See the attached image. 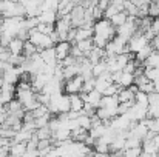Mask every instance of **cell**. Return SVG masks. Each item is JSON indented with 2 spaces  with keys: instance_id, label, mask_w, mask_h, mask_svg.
<instances>
[{
  "instance_id": "1",
  "label": "cell",
  "mask_w": 159,
  "mask_h": 157,
  "mask_svg": "<svg viewBox=\"0 0 159 157\" xmlns=\"http://www.w3.org/2000/svg\"><path fill=\"white\" fill-rule=\"evenodd\" d=\"M94 36H99V37L105 39L107 42H111L117 36V28L113 26V23L108 19L98 20L94 23Z\"/></svg>"
},
{
  "instance_id": "2",
  "label": "cell",
  "mask_w": 159,
  "mask_h": 157,
  "mask_svg": "<svg viewBox=\"0 0 159 157\" xmlns=\"http://www.w3.org/2000/svg\"><path fill=\"white\" fill-rule=\"evenodd\" d=\"M30 40L39 48V52L42 51V50H47V48H54V43H53V40H51V37L47 36V34L39 33L37 29H31L30 31Z\"/></svg>"
},
{
  "instance_id": "3",
  "label": "cell",
  "mask_w": 159,
  "mask_h": 157,
  "mask_svg": "<svg viewBox=\"0 0 159 157\" xmlns=\"http://www.w3.org/2000/svg\"><path fill=\"white\" fill-rule=\"evenodd\" d=\"M84 77L82 76H76L73 79H68L65 80L63 83V93L68 94V96H73V94H80L82 93V88H84Z\"/></svg>"
},
{
  "instance_id": "4",
  "label": "cell",
  "mask_w": 159,
  "mask_h": 157,
  "mask_svg": "<svg viewBox=\"0 0 159 157\" xmlns=\"http://www.w3.org/2000/svg\"><path fill=\"white\" fill-rule=\"evenodd\" d=\"M148 43H150L148 39L138 31V33L128 40V50H130V52H138V51H141L144 46H147Z\"/></svg>"
},
{
  "instance_id": "5",
  "label": "cell",
  "mask_w": 159,
  "mask_h": 157,
  "mask_svg": "<svg viewBox=\"0 0 159 157\" xmlns=\"http://www.w3.org/2000/svg\"><path fill=\"white\" fill-rule=\"evenodd\" d=\"M71 25L73 28H79L82 25H85V8L80 5H76L71 11Z\"/></svg>"
},
{
  "instance_id": "6",
  "label": "cell",
  "mask_w": 159,
  "mask_h": 157,
  "mask_svg": "<svg viewBox=\"0 0 159 157\" xmlns=\"http://www.w3.org/2000/svg\"><path fill=\"white\" fill-rule=\"evenodd\" d=\"M71 50H73V43H71V42H59V43L54 46L57 60L62 62V60H65L68 55H71Z\"/></svg>"
},
{
  "instance_id": "7",
  "label": "cell",
  "mask_w": 159,
  "mask_h": 157,
  "mask_svg": "<svg viewBox=\"0 0 159 157\" xmlns=\"http://www.w3.org/2000/svg\"><path fill=\"white\" fill-rule=\"evenodd\" d=\"M94 36V25H82L79 28H76V42L80 40H87V39H93Z\"/></svg>"
},
{
  "instance_id": "8",
  "label": "cell",
  "mask_w": 159,
  "mask_h": 157,
  "mask_svg": "<svg viewBox=\"0 0 159 157\" xmlns=\"http://www.w3.org/2000/svg\"><path fill=\"white\" fill-rule=\"evenodd\" d=\"M3 80H5L6 83L17 85L19 80H20V71H19V68H17V66H12V68H9L8 71H5V72H3Z\"/></svg>"
},
{
  "instance_id": "9",
  "label": "cell",
  "mask_w": 159,
  "mask_h": 157,
  "mask_svg": "<svg viewBox=\"0 0 159 157\" xmlns=\"http://www.w3.org/2000/svg\"><path fill=\"white\" fill-rule=\"evenodd\" d=\"M39 54H40V57L43 59V62H45L47 65L56 66V65L59 63V60H57V57H56V51H54V48H47V50H42Z\"/></svg>"
},
{
  "instance_id": "10",
  "label": "cell",
  "mask_w": 159,
  "mask_h": 157,
  "mask_svg": "<svg viewBox=\"0 0 159 157\" xmlns=\"http://www.w3.org/2000/svg\"><path fill=\"white\" fill-rule=\"evenodd\" d=\"M23 46H25V42L20 40L19 37H14V39L9 42L8 50H9L11 54H14V55H23Z\"/></svg>"
},
{
  "instance_id": "11",
  "label": "cell",
  "mask_w": 159,
  "mask_h": 157,
  "mask_svg": "<svg viewBox=\"0 0 159 157\" xmlns=\"http://www.w3.org/2000/svg\"><path fill=\"white\" fill-rule=\"evenodd\" d=\"M136 93L131 91L130 88H120V91L117 93V100L119 103H128V102H136L134 100Z\"/></svg>"
},
{
  "instance_id": "12",
  "label": "cell",
  "mask_w": 159,
  "mask_h": 157,
  "mask_svg": "<svg viewBox=\"0 0 159 157\" xmlns=\"http://www.w3.org/2000/svg\"><path fill=\"white\" fill-rule=\"evenodd\" d=\"M57 19H59L57 11H42L39 15L40 23H48V25H56Z\"/></svg>"
},
{
  "instance_id": "13",
  "label": "cell",
  "mask_w": 159,
  "mask_h": 157,
  "mask_svg": "<svg viewBox=\"0 0 159 157\" xmlns=\"http://www.w3.org/2000/svg\"><path fill=\"white\" fill-rule=\"evenodd\" d=\"M28 151V143L26 142H19L9 148V154L12 157H23Z\"/></svg>"
},
{
  "instance_id": "14",
  "label": "cell",
  "mask_w": 159,
  "mask_h": 157,
  "mask_svg": "<svg viewBox=\"0 0 159 157\" xmlns=\"http://www.w3.org/2000/svg\"><path fill=\"white\" fill-rule=\"evenodd\" d=\"M101 99H102V93H99L98 89H93V91L87 93V97H85V103H90V105H93L94 108H99Z\"/></svg>"
},
{
  "instance_id": "15",
  "label": "cell",
  "mask_w": 159,
  "mask_h": 157,
  "mask_svg": "<svg viewBox=\"0 0 159 157\" xmlns=\"http://www.w3.org/2000/svg\"><path fill=\"white\" fill-rule=\"evenodd\" d=\"M88 136H90V133L87 129L80 128V126L71 131V140L73 142H85L88 139Z\"/></svg>"
},
{
  "instance_id": "16",
  "label": "cell",
  "mask_w": 159,
  "mask_h": 157,
  "mask_svg": "<svg viewBox=\"0 0 159 157\" xmlns=\"http://www.w3.org/2000/svg\"><path fill=\"white\" fill-rule=\"evenodd\" d=\"M70 102H71V111H76V112H82L85 102L82 100V97L79 94H73L70 96Z\"/></svg>"
},
{
  "instance_id": "17",
  "label": "cell",
  "mask_w": 159,
  "mask_h": 157,
  "mask_svg": "<svg viewBox=\"0 0 159 157\" xmlns=\"http://www.w3.org/2000/svg\"><path fill=\"white\" fill-rule=\"evenodd\" d=\"M127 20H128V14H127L125 11H120V12L114 14V15L110 19V22H111L113 26H116V28H119V26H122L124 23H127Z\"/></svg>"
},
{
  "instance_id": "18",
  "label": "cell",
  "mask_w": 159,
  "mask_h": 157,
  "mask_svg": "<svg viewBox=\"0 0 159 157\" xmlns=\"http://www.w3.org/2000/svg\"><path fill=\"white\" fill-rule=\"evenodd\" d=\"M134 83V74H130V72H125V71H122V74H120V79H119V86L120 88H128V86H131Z\"/></svg>"
},
{
  "instance_id": "19",
  "label": "cell",
  "mask_w": 159,
  "mask_h": 157,
  "mask_svg": "<svg viewBox=\"0 0 159 157\" xmlns=\"http://www.w3.org/2000/svg\"><path fill=\"white\" fill-rule=\"evenodd\" d=\"M107 129H108V126H105L104 123L102 125H98V126H91L90 128V137H93V139H101V137H104L105 136V133H107Z\"/></svg>"
},
{
  "instance_id": "20",
  "label": "cell",
  "mask_w": 159,
  "mask_h": 157,
  "mask_svg": "<svg viewBox=\"0 0 159 157\" xmlns=\"http://www.w3.org/2000/svg\"><path fill=\"white\" fill-rule=\"evenodd\" d=\"M73 45H76L80 51L84 52L85 55L88 54V52L91 51V50H94V42H93V39H87V40H80V42H76V43H73Z\"/></svg>"
},
{
  "instance_id": "21",
  "label": "cell",
  "mask_w": 159,
  "mask_h": 157,
  "mask_svg": "<svg viewBox=\"0 0 159 157\" xmlns=\"http://www.w3.org/2000/svg\"><path fill=\"white\" fill-rule=\"evenodd\" d=\"M36 54H39V48H37L31 40H26V42H25V46H23V55H25L26 59H31V57H34Z\"/></svg>"
},
{
  "instance_id": "22",
  "label": "cell",
  "mask_w": 159,
  "mask_h": 157,
  "mask_svg": "<svg viewBox=\"0 0 159 157\" xmlns=\"http://www.w3.org/2000/svg\"><path fill=\"white\" fill-rule=\"evenodd\" d=\"M153 51H155V50H153V48H152V45L148 43V45H147V46H144L141 51L136 52V60H139L141 63H144V62H145V60H147V59L152 55V52H153Z\"/></svg>"
},
{
  "instance_id": "23",
  "label": "cell",
  "mask_w": 159,
  "mask_h": 157,
  "mask_svg": "<svg viewBox=\"0 0 159 157\" xmlns=\"http://www.w3.org/2000/svg\"><path fill=\"white\" fill-rule=\"evenodd\" d=\"M108 71V65H107V59L104 60H101L99 63H96V65H93V76L94 77H99V76H102L104 72Z\"/></svg>"
},
{
  "instance_id": "24",
  "label": "cell",
  "mask_w": 159,
  "mask_h": 157,
  "mask_svg": "<svg viewBox=\"0 0 159 157\" xmlns=\"http://www.w3.org/2000/svg\"><path fill=\"white\" fill-rule=\"evenodd\" d=\"M60 5V0H42L40 9L42 11H57Z\"/></svg>"
},
{
  "instance_id": "25",
  "label": "cell",
  "mask_w": 159,
  "mask_h": 157,
  "mask_svg": "<svg viewBox=\"0 0 159 157\" xmlns=\"http://www.w3.org/2000/svg\"><path fill=\"white\" fill-rule=\"evenodd\" d=\"M145 126L148 128V131L152 133H159V117H153V119H144Z\"/></svg>"
},
{
  "instance_id": "26",
  "label": "cell",
  "mask_w": 159,
  "mask_h": 157,
  "mask_svg": "<svg viewBox=\"0 0 159 157\" xmlns=\"http://www.w3.org/2000/svg\"><path fill=\"white\" fill-rule=\"evenodd\" d=\"M36 134H37L39 140H48V139H51V137H53V131H51V128H50V126L39 128V129L36 131Z\"/></svg>"
},
{
  "instance_id": "27",
  "label": "cell",
  "mask_w": 159,
  "mask_h": 157,
  "mask_svg": "<svg viewBox=\"0 0 159 157\" xmlns=\"http://www.w3.org/2000/svg\"><path fill=\"white\" fill-rule=\"evenodd\" d=\"M134 100H136V103H138V105H142V106H150V103H148V94H145V93H142V91H138V93H136Z\"/></svg>"
},
{
  "instance_id": "28",
  "label": "cell",
  "mask_w": 159,
  "mask_h": 157,
  "mask_svg": "<svg viewBox=\"0 0 159 157\" xmlns=\"http://www.w3.org/2000/svg\"><path fill=\"white\" fill-rule=\"evenodd\" d=\"M77 122H79V126H80V128H84V129L90 131V128H91V117H90V116L82 114V116L77 119Z\"/></svg>"
},
{
  "instance_id": "29",
  "label": "cell",
  "mask_w": 159,
  "mask_h": 157,
  "mask_svg": "<svg viewBox=\"0 0 159 157\" xmlns=\"http://www.w3.org/2000/svg\"><path fill=\"white\" fill-rule=\"evenodd\" d=\"M148 17H150V19L159 17V2L152 0V3L148 5Z\"/></svg>"
},
{
  "instance_id": "30",
  "label": "cell",
  "mask_w": 159,
  "mask_h": 157,
  "mask_svg": "<svg viewBox=\"0 0 159 157\" xmlns=\"http://www.w3.org/2000/svg\"><path fill=\"white\" fill-rule=\"evenodd\" d=\"M39 23H40V20H39V17H25V26L31 31V29H36L37 26H39Z\"/></svg>"
},
{
  "instance_id": "31",
  "label": "cell",
  "mask_w": 159,
  "mask_h": 157,
  "mask_svg": "<svg viewBox=\"0 0 159 157\" xmlns=\"http://www.w3.org/2000/svg\"><path fill=\"white\" fill-rule=\"evenodd\" d=\"M39 33H42V34H47V36H50L51 33H54V25H48V23H39V26L36 28Z\"/></svg>"
},
{
  "instance_id": "32",
  "label": "cell",
  "mask_w": 159,
  "mask_h": 157,
  "mask_svg": "<svg viewBox=\"0 0 159 157\" xmlns=\"http://www.w3.org/2000/svg\"><path fill=\"white\" fill-rule=\"evenodd\" d=\"M120 91V86L117 83H111L105 91L102 93V96H117V93Z\"/></svg>"
},
{
  "instance_id": "33",
  "label": "cell",
  "mask_w": 159,
  "mask_h": 157,
  "mask_svg": "<svg viewBox=\"0 0 159 157\" xmlns=\"http://www.w3.org/2000/svg\"><path fill=\"white\" fill-rule=\"evenodd\" d=\"M94 86H96V77L88 79V80H85V82H84L82 93H90V91H93V89H94Z\"/></svg>"
},
{
  "instance_id": "34",
  "label": "cell",
  "mask_w": 159,
  "mask_h": 157,
  "mask_svg": "<svg viewBox=\"0 0 159 157\" xmlns=\"http://www.w3.org/2000/svg\"><path fill=\"white\" fill-rule=\"evenodd\" d=\"M139 91H142V93H145V94H152V93H156V88H155V82H147L145 85H142V86H139Z\"/></svg>"
},
{
  "instance_id": "35",
  "label": "cell",
  "mask_w": 159,
  "mask_h": 157,
  "mask_svg": "<svg viewBox=\"0 0 159 157\" xmlns=\"http://www.w3.org/2000/svg\"><path fill=\"white\" fill-rule=\"evenodd\" d=\"M117 12H120V11H119V9H117L113 3H110V6L107 8L105 12H104V19H108V20H110V19H111L114 14H117Z\"/></svg>"
},
{
  "instance_id": "36",
  "label": "cell",
  "mask_w": 159,
  "mask_h": 157,
  "mask_svg": "<svg viewBox=\"0 0 159 157\" xmlns=\"http://www.w3.org/2000/svg\"><path fill=\"white\" fill-rule=\"evenodd\" d=\"M142 153V146L141 148H130V150H124V157H139Z\"/></svg>"
},
{
  "instance_id": "37",
  "label": "cell",
  "mask_w": 159,
  "mask_h": 157,
  "mask_svg": "<svg viewBox=\"0 0 159 157\" xmlns=\"http://www.w3.org/2000/svg\"><path fill=\"white\" fill-rule=\"evenodd\" d=\"M93 19H94V22H98V20H102V19H104V11H102L98 5H94V6H93Z\"/></svg>"
},
{
  "instance_id": "38",
  "label": "cell",
  "mask_w": 159,
  "mask_h": 157,
  "mask_svg": "<svg viewBox=\"0 0 159 157\" xmlns=\"http://www.w3.org/2000/svg\"><path fill=\"white\" fill-rule=\"evenodd\" d=\"M11 57V52L6 46H0V62H8Z\"/></svg>"
},
{
  "instance_id": "39",
  "label": "cell",
  "mask_w": 159,
  "mask_h": 157,
  "mask_svg": "<svg viewBox=\"0 0 159 157\" xmlns=\"http://www.w3.org/2000/svg\"><path fill=\"white\" fill-rule=\"evenodd\" d=\"M125 2H127V0H111V3H113L119 11H124V9H125Z\"/></svg>"
},
{
  "instance_id": "40",
  "label": "cell",
  "mask_w": 159,
  "mask_h": 157,
  "mask_svg": "<svg viewBox=\"0 0 159 157\" xmlns=\"http://www.w3.org/2000/svg\"><path fill=\"white\" fill-rule=\"evenodd\" d=\"M0 148H11V139L6 137H0Z\"/></svg>"
},
{
  "instance_id": "41",
  "label": "cell",
  "mask_w": 159,
  "mask_h": 157,
  "mask_svg": "<svg viewBox=\"0 0 159 157\" xmlns=\"http://www.w3.org/2000/svg\"><path fill=\"white\" fill-rule=\"evenodd\" d=\"M150 45H152V48L155 51H159V34H156L153 37V40H150Z\"/></svg>"
},
{
  "instance_id": "42",
  "label": "cell",
  "mask_w": 159,
  "mask_h": 157,
  "mask_svg": "<svg viewBox=\"0 0 159 157\" xmlns=\"http://www.w3.org/2000/svg\"><path fill=\"white\" fill-rule=\"evenodd\" d=\"M152 31H153L155 34H159V17L152 20Z\"/></svg>"
},
{
  "instance_id": "43",
  "label": "cell",
  "mask_w": 159,
  "mask_h": 157,
  "mask_svg": "<svg viewBox=\"0 0 159 157\" xmlns=\"http://www.w3.org/2000/svg\"><path fill=\"white\" fill-rule=\"evenodd\" d=\"M110 3H111V0H99V2H98V6H99V8H101V9L105 12V9L110 6Z\"/></svg>"
},
{
  "instance_id": "44",
  "label": "cell",
  "mask_w": 159,
  "mask_h": 157,
  "mask_svg": "<svg viewBox=\"0 0 159 157\" xmlns=\"http://www.w3.org/2000/svg\"><path fill=\"white\" fill-rule=\"evenodd\" d=\"M6 117H8V112H6V111H3V112H0V125H3V123H5V120H6Z\"/></svg>"
},
{
  "instance_id": "45",
  "label": "cell",
  "mask_w": 159,
  "mask_h": 157,
  "mask_svg": "<svg viewBox=\"0 0 159 157\" xmlns=\"http://www.w3.org/2000/svg\"><path fill=\"white\" fill-rule=\"evenodd\" d=\"M9 156V150L8 148H0V157H8Z\"/></svg>"
},
{
  "instance_id": "46",
  "label": "cell",
  "mask_w": 159,
  "mask_h": 157,
  "mask_svg": "<svg viewBox=\"0 0 159 157\" xmlns=\"http://www.w3.org/2000/svg\"><path fill=\"white\" fill-rule=\"evenodd\" d=\"M93 157H111V154L110 153H96L94 151V156Z\"/></svg>"
},
{
  "instance_id": "47",
  "label": "cell",
  "mask_w": 159,
  "mask_h": 157,
  "mask_svg": "<svg viewBox=\"0 0 159 157\" xmlns=\"http://www.w3.org/2000/svg\"><path fill=\"white\" fill-rule=\"evenodd\" d=\"M23 157H39V156H37V151H26V154Z\"/></svg>"
},
{
  "instance_id": "48",
  "label": "cell",
  "mask_w": 159,
  "mask_h": 157,
  "mask_svg": "<svg viewBox=\"0 0 159 157\" xmlns=\"http://www.w3.org/2000/svg\"><path fill=\"white\" fill-rule=\"evenodd\" d=\"M139 157H156V156H153V154H150V153H147V151L142 150V153L139 154Z\"/></svg>"
},
{
  "instance_id": "49",
  "label": "cell",
  "mask_w": 159,
  "mask_h": 157,
  "mask_svg": "<svg viewBox=\"0 0 159 157\" xmlns=\"http://www.w3.org/2000/svg\"><path fill=\"white\" fill-rule=\"evenodd\" d=\"M153 140H155V143H156V146H158V148H159V133H158V134H156V136H155V139H153Z\"/></svg>"
},
{
  "instance_id": "50",
  "label": "cell",
  "mask_w": 159,
  "mask_h": 157,
  "mask_svg": "<svg viewBox=\"0 0 159 157\" xmlns=\"http://www.w3.org/2000/svg\"><path fill=\"white\" fill-rule=\"evenodd\" d=\"M6 2H12V3H17L19 0H6Z\"/></svg>"
},
{
  "instance_id": "51",
  "label": "cell",
  "mask_w": 159,
  "mask_h": 157,
  "mask_svg": "<svg viewBox=\"0 0 159 157\" xmlns=\"http://www.w3.org/2000/svg\"><path fill=\"white\" fill-rule=\"evenodd\" d=\"M0 46H2V34H0Z\"/></svg>"
},
{
  "instance_id": "52",
  "label": "cell",
  "mask_w": 159,
  "mask_h": 157,
  "mask_svg": "<svg viewBox=\"0 0 159 157\" xmlns=\"http://www.w3.org/2000/svg\"><path fill=\"white\" fill-rule=\"evenodd\" d=\"M8 157H12V156H11V154H9V156H8Z\"/></svg>"
},
{
  "instance_id": "53",
  "label": "cell",
  "mask_w": 159,
  "mask_h": 157,
  "mask_svg": "<svg viewBox=\"0 0 159 157\" xmlns=\"http://www.w3.org/2000/svg\"><path fill=\"white\" fill-rule=\"evenodd\" d=\"M0 19H2V14H0Z\"/></svg>"
}]
</instances>
